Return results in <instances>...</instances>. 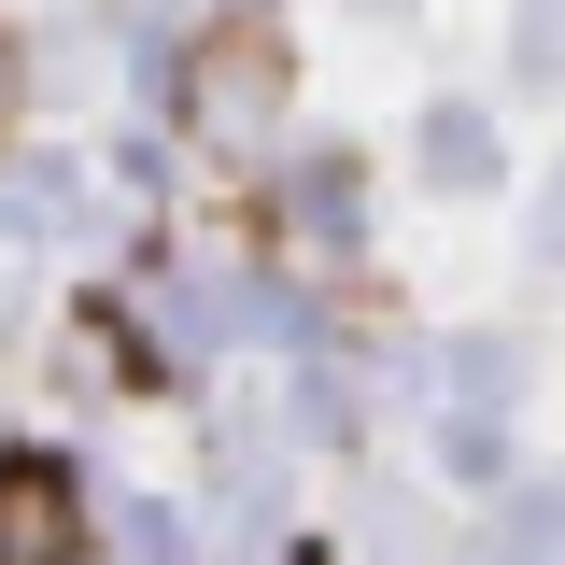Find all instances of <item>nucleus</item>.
<instances>
[{
  "label": "nucleus",
  "mask_w": 565,
  "mask_h": 565,
  "mask_svg": "<svg viewBox=\"0 0 565 565\" xmlns=\"http://www.w3.org/2000/svg\"><path fill=\"white\" fill-rule=\"evenodd\" d=\"M282 85H297V57H282V14H212L199 43H184V128L199 141H241V128H269L282 114Z\"/></svg>",
  "instance_id": "nucleus-1"
},
{
  "label": "nucleus",
  "mask_w": 565,
  "mask_h": 565,
  "mask_svg": "<svg viewBox=\"0 0 565 565\" xmlns=\"http://www.w3.org/2000/svg\"><path fill=\"white\" fill-rule=\"evenodd\" d=\"M0 565H85V481L57 452H0Z\"/></svg>",
  "instance_id": "nucleus-2"
},
{
  "label": "nucleus",
  "mask_w": 565,
  "mask_h": 565,
  "mask_svg": "<svg viewBox=\"0 0 565 565\" xmlns=\"http://www.w3.org/2000/svg\"><path fill=\"white\" fill-rule=\"evenodd\" d=\"M14 99H29V71H14V29H0V128H14Z\"/></svg>",
  "instance_id": "nucleus-3"
}]
</instances>
